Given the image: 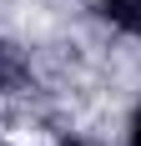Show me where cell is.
<instances>
[{
	"label": "cell",
	"mask_w": 141,
	"mask_h": 146,
	"mask_svg": "<svg viewBox=\"0 0 141 146\" xmlns=\"http://www.w3.org/2000/svg\"><path fill=\"white\" fill-rule=\"evenodd\" d=\"M96 10H101L106 25H116L121 35L141 40V0H96Z\"/></svg>",
	"instance_id": "1"
},
{
	"label": "cell",
	"mask_w": 141,
	"mask_h": 146,
	"mask_svg": "<svg viewBox=\"0 0 141 146\" xmlns=\"http://www.w3.org/2000/svg\"><path fill=\"white\" fill-rule=\"evenodd\" d=\"M126 136H131V146H141V106H136V116H131V131Z\"/></svg>",
	"instance_id": "3"
},
{
	"label": "cell",
	"mask_w": 141,
	"mask_h": 146,
	"mask_svg": "<svg viewBox=\"0 0 141 146\" xmlns=\"http://www.w3.org/2000/svg\"><path fill=\"white\" fill-rule=\"evenodd\" d=\"M10 81H15V60H10V50L0 45V91L10 86Z\"/></svg>",
	"instance_id": "2"
},
{
	"label": "cell",
	"mask_w": 141,
	"mask_h": 146,
	"mask_svg": "<svg viewBox=\"0 0 141 146\" xmlns=\"http://www.w3.org/2000/svg\"><path fill=\"white\" fill-rule=\"evenodd\" d=\"M70 146H86V141H70Z\"/></svg>",
	"instance_id": "4"
}]
</instances>
